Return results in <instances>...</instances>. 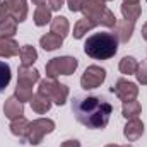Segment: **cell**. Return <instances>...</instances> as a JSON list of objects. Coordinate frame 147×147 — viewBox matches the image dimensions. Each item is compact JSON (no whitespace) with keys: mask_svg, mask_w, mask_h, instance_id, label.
<instances>
[{"mask_svg":"<svg viewBox=\"0 0 147 147\" xmlns=\"http://www.w3.org/2000/svg\"><path fill=\"white\" fill-rule=\"evenodd\" d=\"M72 113L75 120L91 130H103L110 123L113 106L98 96L75 98L72 101Z\"/></svg>","mask_w":147,"mask_h":147,"instance_id":"obj_1","label":"cell"},{"mask_svg":"<svg viewBox=\"0 0 147 147\" xmlns=\"http://www.w3.org/2000/svg\"><path fill=\"white\" fill-rule=\"evenodd\" d=\"M118 38L115 33H94L84 43V51L94 60H108L118 51Z\"/></svg>","mask_w":147,"mask_h":147,"instance_id":"obj_2","label":"cell"},{"mask_svg":"<svg viewBox=\"0 0 147 147\" xmlns=\"http://www.w3.org/2000/svg\"><path fill=\"white\" fill-rule=\"evenodd\" d=\"M80 12L84 14V17L87 21H91L96 26H103V28H115L116 26V17L106 7L105 0H84Z\"/></svg>","mask_w":147,"mask_h":147,"instance_id":"obj_3","label":"cell"},{"mask_svg":"<svg viewBox=\"0 0 147 147\" xmlns=\"http://www.w3.org/2000/svg\"><path fill=\"white\" fill-rule=\"evenodd\" d=\"M38 92L58 106H63L67 103V98H69V87L65 84H60L57 79H48V77L39 80Z\"/></svg>","mask_w":147,"mask_h":147,"instance_id":"obj_4","label":"cell"},{"mask_svg":"<svg viewBox=\"0 0 147 147\" xmlns=\"http://www.w3.org/2000/svg\"><path fill=\"white\" fill-rule=\"evenodd\" d=\"M79 67V60L74 57H55L51 58L45 70H46V77L48 79H57L60 75H72Z\"/></svg>","mask_w":147,"mask_h":147,"instance_id":"obj_5","label":"cell"},{"mask_svg":"<svg viewBox=\"0 0 147 147\" xmlns=\"http://www.w3.org/2000/svg\"><path fill=\"white\" fill-rule=\"evenodd\" d=\"M55 130V121L50 118H38L29 123V134H28V142L31 146L41 144L43 137L51 134Z\"/></svg>","mask_w":147,"mask_h":147,"instance_id":"obj_6","label":"cell"},{"mask_svg":"<svg viewBox=\"0 0 147 147\" xmlns=\"http://www.w3.org/2000/svg\"><path fill=\"white\" fill-rule=\"evenodd\" d=\"M105 79H106V70L105 69H101L98 65H89L86 69V72L82 74V77H80V86L86 91L96 89L105 82Z\"/></svg>","mask_w":147,"mask_h":147,"instance_id":"obj_7","label":"cell"},{"mask_svg":"<svg viewBox=\"0 0 147 147\" xmlns=\"http://www.w3.org/2000/svg\"><path fill=\"white\" fill-rule=\"evenodd\" d=\"M111 92L116 94V98H118L120 101L127 103V101L137 99V96H139V87H137V84H134V82H130V80H127V79H118L116 84L111 87Z\"/></svg>","mask_w":147,"mask_h":147,"instance_id":"obj_8","label":"cell"},{"mask_svg":"<svg viewBox=\"0 0 147 147\" xmlns=\"http://www.w3.org/2000/svg\"><path fill=\"white\" fill-rule=\"evenodd\" d=\"M39 82V72L33 67H19L17 72V86L19 87H29L33 89V86Z\"/></svg>","mask_w":147,"mask_h":147,"instance_id":"obj_9","label":"cell"},{"mask_svg":"<svg viewBox=\"0 0 147 147\" xmlns=\"http://www.w3.org/2000/svg\"><path fill=\"white\" fill-rule=\"evenodd\" d=\"M142 134H144V123H142V120L132 118V120L127 121V125L123 128V135H125V139L128 142H134V140L140 139Z\"/></svg>","mask_w":147,"mask_h":147,"instance_id":"obj_10","label":"cell"},{"mask_svg":"<svg viewBox=\"0 0 147 147\" xmlns=\"http://www.w3.org/2000/svg\"><path fill=\"white\" fill-rule=\"evenodd\" d=\"M3 115H5L9 120H16V118H19V116L24 115V105H22L16 96H10L9 99H5Z\"/></svg>","mask_w":147,"mask_h":147,"instance_id":"obj_11","label":"cell"},{"mask_svg":"<svg viewBox=\"0 0 147 147\" xmlns=\"http://www.w3.org/2000/svg\"><path fill=\"white\" fill-rule=\"evenodd\" d=\"M7 3L10 9V16L17 22H24L28 17V2L26 0H7Z\"/></svg>","mask_w":147,"mask_h":147,"instance_id":"obj_12","label":"cell"},{"mask_svg":"<svg viewBox=\"0 0 147 147\" xmlns=\"http://www.w3.org/2000/svg\"><path fill=\"white\" fill-rule=\"evenodd\" d=\"M134 24L132 21H127V19H121V21H116V38L120 43H128L130 38H132V33H134Z\"/></svg>","mask_w":147,"mask_h":147,"instance_id":"obj_13","label":"cell"},{"mask_svg":"<svg viewBox=\"0 0 147 147\" xmlns=\"http://www.w3.org/2000/svg\"><path fill=\"white\" fill-rule=\"evenodd\" d=\"M140 14H142V9H140L139 2H123L121 3V16H123V19L135 22L140 17Z\"/></svg>","mask_w":147,"mask_h":147,"instance_id":"obj_14","label":"cell"},{"mask_svg":"<svg viewBox=\"0 0 147 147\" xmlns=\"http://www.w3.org/2000/svg\"><path fill=\"white\" fill-rule=\"evenodd\" d=\"M10 132L16 135V137H19V139H28V134H29V121L24 118V116H19V118H16V120H12L10 121Z\"/></svg>","mask_w":147,"mask_h":147,"instance_id":"obj_15","label":"cell"},{"mask_svg":"<svg viewBox=\"0 0 147 147\" xmlns=\"http://www.w3.org/2000/svg\"><path fill=\"white\" fill-rule=\"evenodd\" d=\"M19 51L21 48L12 38H0V57H5V58L17 57Z\"/></svg>","mask_w":147,"mask_h":147,"instance_id":"obj_16","label":"cell"},{"mask_svg":"<svg viewBox=\"0 0 147 147\" xmlns=\"http://www.w3.org/2000/svg\"><path fill=\"white\" fill-rule=\"evenodd\" d=\"M62 45H63V38H60L58 34H53V33H48L39 38V46L45 51H53V50L60 48Z\"/></svg>","mask_w":147,"mask_h":147,"instance_id":"obj_17","label":"cell"},{"mask_svg":"<svg viewBox=\"0 0 147 147\" xmlns=\"http://www.w3.org/2000/svg\"><path fill=\"white\" fill-rule=\"evenodd\" d=\"M50 24H51V33H53V34H58L60 38H67L69 36V29H70V26H69L67 17H63V16H57V17L51 19Z\"/></svg>","mask_w":147,"mask_h":147,"instance_id":"obj_18","label":"cell"},{"mask_svg":"<svg viewBox=\"0 0 147 147\" xmlns=\"http://www.w3.org/2000/svg\"><path fill=\"white\" fill-rule=\"evenodd\" d=\"M19 57H21V65L22 67H31L34 62L38 60V51L34 46L31 45H24L19 51Z\"/></svg>","mask_w":147,"mask_h":147,"instance_id":"obj_19","label":"cell"},{"mask_svg":"<svg viewBox=\"0 0 147 147\" xmlns=\"http://www.w3.org/2000/svg\"><path fill=\"white\" fill-rule=\"evenodd\" d=\"M31 108H33V111L34 113H38V115H43V113H46V111H50V108H51V101L48 99V98H45V96H41L39 92H36L33 98H31Z\"/></svg>","mask_w":147,"mask_h":147,"instance_id":"obj_20","label":"cell"},{"mask_svg":"<svg viewBox=\"0 0 147 147\" xmlns=\"http://www.w3.org/2000/svg\"><path fill=\"white\" fill-rule=\"evenodd\" d=\"M140 111H142V106H140V103H139L137 99H134V101H127V103H123V106H121V115H123L127 120L139 118Z\"/></svg>","mask_w":147,"mask_h":147,"instance_id":"obj_21","label":"cell"},{"mask_svg":"<svg viewBox=\"0 0 147 147\" xmlns=\"http://www.w3.org/2000/svg\"><path fill=\"white\" fill-rule=\"evenodd\" d=\"M51 10L50 7H46L45 3L43 5H38L36 12H34V24L36 26H46L48 22H51Z\"/></svg>","mask_w":147,"mask_h":147,"instance_id":"obj_22","label":"cell"},{"mask_svg":"<svg viewBox=\"0 0 147 147\" xmlns=\"http://www.w3.org/2000/svg\"><path fill=\"white\" fill-rule=\"evenodd\" d=\"M16 33H17V21L14 17H9L3 22H0V38H12Z\"/></svg>","mask_w":147,"mask_h":147,"instance_id":"obj_23","label":"cell"},{"mask_svg":"<svg viewBox=\"0 0 147 147\" xmlns=\"http://www.w3.org/2000/svg\"><path fill=\"white\" fill-rule=\"evenodd\" d=\"M137 67H139V62H137L134 57H123V58L120 60V65H118L120 72L125 74V75H132V74H135L137 72Z\"/></svg>","mask_w":147,"mask_h":147,"instance_id":"obj_24","label":"cell"},{"mask_svg":"<svg viewBox=\"0 0 147 147\" xmlns=\"http://www.w3.org/2000/svg\"><path fill=\"white\" fill-rule=\"evenodd\" d=\"M91 29H94V24H92L91 21H87L86 17H82V19H79V21L75 22V26H74V38H75V39H80V38H84V34H86L87 31H91Z\"/></svg>","mask_w":147,"mask_h":147,"instance_id":"obj_25","label":"cell"},{"mask_svg":"<svg viewBox=\"0 0 147 147\" xmlns=\"http://www.w3.org/2000/svg\"><path fill=\"white\" fill-rule=\"evenodd\" d=\"M10 79H12V74H10L9 63L0 60V92L7 89V86L10 84Z\"/></svg>","mask_w":147,"mask_h":147,"instance_id":"obj_26","label":"cell"},{"mask_svg":"<svg viewBox=\"0 0 147 147\" xmlns=\"http://www.w3.org/2000/svg\"><path fill=\"white\" fill-rule=\"evenodd\" d=\"M135 75H137V80H139L142 86H147V60H144L142 63H139Z\"/></svg>","mask_w":147,"mask_h":147,"instance_id":"obj_27","label":"cell"},{"mask_svg":"<svg viewBox=\"0 0 147 147\" xmlns=\"http://www.w3.org/2000/svg\"><path fill=\"white\" fill-rule=\"evenodd\" d=\"M9 17H12V16H10L9 3H7V2H3V0H0V22H3V21H5V19H9Z\"/></svg>","mask_w":147,"mask_h":147,"instance_id":"obj_28","label":"cell"},{"mask_svg":"<svg viewBox=\"0 0 147 147\" xmlns=\"http://www.w3.org/2000/svg\"><path fill=\"white\" fill-rule=\"evenodd\" d=\"M82 3H84V0H67V5H69L70 12H79L82 9Z\"/></svg>","mask_w":147,"mask_h":147,"instance_id":"obj_29","label":"cell"},{"mask_svg":"<svg viewBox=\"0 0 147 147\" xmlns=\"http://www.w3.org/2000/svg\"><path fill=\"white\" fill-rule=\"evenodd\" d=\"M50 10H60L63 7V0H48Z\"/></svg>","mask_w":147,"mask_h":147,"instance_id":"obj_30","label":"cell"},{"mask_svg":"<svg viewBox=\"0 0 147 147\" xmlns=\"http://www.w3.org/2000/svg\"><path fill=\"white\" fill-rule=\"evenodd\" d=\"M60 147H80V142H79V140H75V139H70V140L62 142V146H60Z\"/></svg>","mask_w":147,"mask_h":147,"instance_id":"obj_31","label":"cell"},{"mask_svg":"<svg viewBox=\"0 0 147 147\" xmlns=\"http://www.w3.org/2000/svg\"><path fill=\"white\" fill-rule=\"evenodd\" d=\"M142 38H144V39L147 41V22L144 24V26H142Z\"/></svg>","mask_w":147,"mask_h":147,"instance_id":"obj_32","label":"cell"},{"mask_svg":"<svg viewBox=\"0 0 147 147\" xmlns=\"http://www.w3.org/2000/svg\"><path fill=\"white\" fill-rule=\"evenodd\" d=\"M31 2H33L34 5H43V3H45L46 0H31Z\"/></svg>","mask_w":147,"mask_h":147,"instance_id":"obj_33","label":"cell"},{"mask_svg":"<svg viewBox=\"0 0 147 147\" xmlns=\"http://www.w3.org/2000/svg\"><path fill=\"white\" fill-rule=\"evenodd\" d=\"M105 147H120V146H116V144H108V146H105Z\"/></svg>","mask_w":147,"mask_h":147,"instance_id":"obj_34","label":"cell"},{"mask_svg":"<svg viewBox=\"0 0 147 147\" xmlns=\"http://www.w3.org/2000/svg\"><path fill=\"white\" fill-rule=\"evenodd\" d=\"M123 2H139V0H123Z\"/></svg>","mask_w":147,"mask_h":147,"instance_id":"obj_35","label":"cell"},{"mask_svg":"<svg viewBox=\"0 0 147 147\" xmlns=\"http://www.w3.org/2000/svg\"><path fill=\"white\" fill-rule=\"evenodd\" d=\"M120 147H132V146H130V144H127V146H120Z\"/></svg>","mask_w":147,"mask_h":147,"instance_id":"obj_36","label":"cell"},{"mask_svg":"<svg viewBox=\"0 0 147 147\" xmlns=\"http://www.w3.org/2000/svg\"><path fill=\"white\" fill-rule=\"evenodd\" d=\"M105 2H110V0H105Z\"/></svg>","mask_w":147,"mask_h":147,"instance_id":"obj_37","label":"cell"}]
</instances>
